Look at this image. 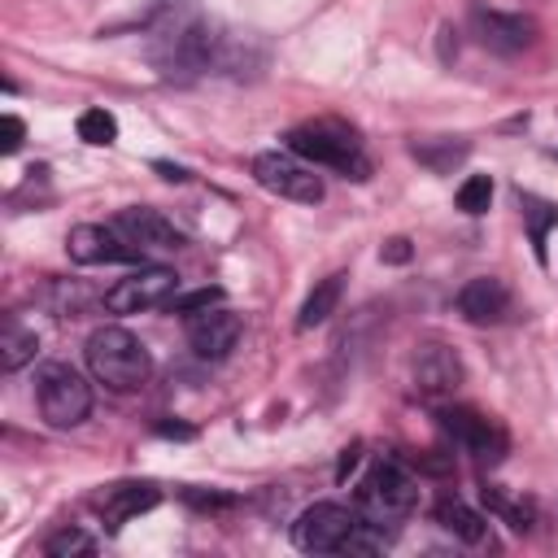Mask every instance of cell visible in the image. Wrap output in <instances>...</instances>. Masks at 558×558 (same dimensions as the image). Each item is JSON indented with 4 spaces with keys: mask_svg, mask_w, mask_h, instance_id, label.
I'll return each mask as SVG.
<instances>
[{
    "mask_svg": "<svg viewBox=\"0 0 558 558\" xmlns=\"http://www.w3.org/2000/svg\"><path fill=\"white\" fill-rule=\"evenodd\" d=\"M187 501L201 510H227L231 506V497H222V493H187Z\"/></svg>",
    "mask_w": 558,
    "mask_h": 558,
    "instance_id": "484cf974",
    "label": "cell"
},
{
    "mask_svg": "<svg viewBox=\"0 0 558 558\" xmlns=\"http://www.w3.org/2000/svg\"><path fill=\"white\" fill-rule=\"evenodd\" d=\"M353 462H357V445H353V449H344V453H340V466H336V480H344V475H349V471H353Z\"/></svg>",
    "mask_w": 558,
    "mask_h": 558,
    "instance_id": "83f0119b",
    "label": "cell"
},
{
    "mask_svg": "<svg viewBox=\"0 0 558 558\" xmlns=\"http://www.w3.org/2000/svg\"><path fill=\"white\" fill-rule=\"evenodd\" d=\"M488 201H493V179H488V174L462 179V187H458V209H462V214H484Z\"/></svg>",
    "mask_w": 558,
    "mask_h": 558,
    "instance_id": "7402d4cb",
    "label": "cell"
},
{
    "mask_svg": "<svg viewBox=\"0 0 558 558\" xmlns=\"http://www.w3.org/2000/svg\"><path fill=\"white\" fill-rule=\"evenodd\" d=\"M87 371L113 392H135L153 375V357L126 327H96L87 336Z\"/></svg>",
    "mask_w": 558,
    "mask_h": 558,
    "instance_id": "7a4b0ae2",
    "label": "cell"
},
{
    "mask_svg": "<svg viewBox=\"0 0 558 558\" xmlns=\"http://www.w3.org/2000/svg\"><path fill=\"white\" fill-rule=\"evenodd\" d=\"M157 174L170 179V183H183V179H187V170H179V166H170V161H157Z\"/></svg>",
    "mask_w": 558,
    "mask_h": 558,
    "instance_id": "4316f807",
    "label": "cell"
},
{
    "mask_svg": "<svg viewBox=\"0 0 558 558\" xmlns=\"http://www.w3.org/2000/svg\"><path fill=\"white\" fill-rule=\"evenodd\" d=\"M222 301V288H196V292H174L170 296V310L174 314H201V310H209V305H218Z\"/></svg>",
    "mask_w": 558,
    "mask_h": 558,
    "instance_id": "603a6c76",
    "label": "cell"
},
{
    "mask_svg": "<svg viewBox=\"0 0 558 558\" xmlns=\"http://www.w3.org/2000/svg\"><path fill=\"white\" fill-rule=\"evenodd\" d=\"M78 140L96 144V148H109L118 140V118L109 109H83L78 113Z\"/></svg>",
    "mask_w": 558,
    "mask_h": 558,
    "instance_id": "d6986e66",
    "label": "cell"
},
{
    "mask_svg": "<svg viewBox=\"0 0 558 558\" xmlns=\"http://www.w3.org/2000/svg\"><path fill=\"white\" fill-rule=\"evenodd\" d=\"M35 397H39V414L52 427H78L92 414V384L65 362H44L39 366Z\"/></svg>",
    "mask_w": 558,
    "mask_h": 558,
    "instance_id": "277c9868",
    "label": "cell"
},
{
    "mask_svg": "<svg viewBox=\"0 0 558 558\" xmlns=\"http://www.w3.org/2000/svg\"><path fill=\"white\" fill-rule=\"evenodd\" d=\"M174 292H179V275L174 270H166V266H140V270H131L126 279H118L105 292V305L113 314H140V310L170 305Z\"/></svg>",
    "mask_w": 558,
    "mask_h": 558,
    "instance_id": "52a82bcc",
    "label": "cell"
},
{
    "mask_svg": "<svg viewBox=\"0 0 558 558\" xmlns=\"http://www.w3.org/2000/svg\"><path fill=\"white\" fill-rule=\"evenodd\" d=\"M379 257H384V262H410V240H405V235L388 240V244L379 248Z\"/></svg>",
    "mask_w": 558,
    "mask_h": 558,
    "instance_id": "d4e9b609",
    "label": "cell"
},
{
    "mask_svg": "<svg viewBox=\"0 0 558 558\" xmlns=\"http://www.w3.org/2000/svg\"><path fill=\"white\" fill-rule=\"evenodd\" d=\"M161 501V493L153 488V484H118V488H109V497H105V523L109 527H122L126 519H135V514H144V510H153Z\"/></svg>",
    "mask_w": 558,
    "mask_h": 558,
    "instance_id": "9a60e30c",
    "label": "cell"
},
{
    "mask_svg": "<svg viewBox=\"0 0 558 558\" xmlns=\"http://www.w3.org/2000/svg\"><path fill=\"white\" fill-rule=\"evenodd\" d=\"M292 545L301 554H371L388 545V532L362 510H349L340 501H314L296 514Z\"/></svg>",
    "mask_w": 558,
    "mask_h": 558,
    "instance_id": "6da1fadb",
    "label": "cell"
},
{
    "mask_svg": "<svg viewBox=\"0 0 558 558\" xmlns=\"http://www.w3.org/2000/svg\"><path fill=\"white\" fill-rule=\"evenodd\" d=\"M44 549H48V558H74V554H96V541L78 527H61V532L48 536Z\"/></svg>",
    "mask_w": 558,
    "mask_h": 558,
    "instance_id": "44dd1931",
    "label": "cell"
},
{
    "mask_svg": "<svg viewBox=\"0 0 558 558\" xmlns=\"http://www.w3.org/2000/svg\"><path fill=\"white\" fill-rule=\"evenodd\" d=\"M418 501V488L414 480L397 466V462H371V471L362 475L357 484V510L375 523H392V519H405Z\"/></svg>",
    "mask_w": 558,
    "mask_h": 558,
    "instance_id": "5b68a950",
    "label": "cell"
},
{
    "mask_svg": "<svg viewBox=\"0 0 558 558\" xmlns=\"http://www.w3.org/2000/svg\"><path fill=\"white\" fill-rule=\"evenodd\" d=\"M22 135H26L22 118H17V113H4V118H0V148H4V153H17V148H22Z\"/></svg>",
    "mask_w": 558,
    "mask_h": 558,
    "instance_id": "cb8c5ba5",
    "label": "cell"
},
{
    "mask_svg": "<svg viewBox=\"0 0 558 558\" xmlns=\"http://www.w3.org/2000/svg\"><path fill=\"white\" fill-rule=\"evenodd\" d=\"M436 523L445 532H453L458 541H466V545H480L484 532H488V519L480 510H471L466 501H458V497H440L436 501Z\"/></svg>",
    "mask_w": 558,
    "mask_h": 558,
    "instance_id": "2e32d148",
    "label": "cell"
},
{
    "mask_svg": "<svg viewBox=\"0 0 558 558\" xmlns=\"http://www.w3.org/2000/svg\"><path fill=\"white\" fill-rule=\"evenodd\" d=\"M523 218H527V227H532V244H536V257L545 262V231H549V222H558V205H545V201H532V196H523Z\"/></svg>",
    "mask_w": 558,
    "mask_h": 558,
    "instance_id": "ffe728a7",
    "label": "cell"
},
{
    "mask_svg": "<svg viewBox=\"0 0 558 558\" xmlns=\"http://www.w3.org/2000/svg\"><path fill=\"white\" fill-rule=\"evenodd\" d=\"M244 336V318L235 310H222V305H209L201 314H187V344L196 357L205 362H222Z\"/></svg>",
    "mask_w": 558,
    "mask_h": 558,
    "instance_id": "9c48e42d",
    "label": "cell"
},
{
    "mask_svg": "<svg viewBox=\"0 0 558 558\" xmlns=\"http://www.w3.org/2000/svg\"><path fill=\"white\" fill-rule=\"evenodd\" d=\"M414 388L423 392V397H449L458 384H462V362H458V353L453 349H445V344H423L418 353H414Z\"/></svg>",
    "mask_w": 558,
    "mask_h": 558,
    "instance_id": "4fadbf2b",
    "label": "cell"
},
{
    "mask_svg": "<svg viewBox=\"0 0 558 558\" xmlns=\"http://www.w3.org/2000/svg\"><path fill=\"white\" fill-rule=\"evenodd\" d=\"M65 248H70V257L78 262V266H109V262H144V253L109 222V227H100V222H78L70 235H65Z\"/></svg>",
    "mask_w": 558,
    "mask_h": 558,
    "instance_id": "ba28073f",
    "label": "cell"
},
{
    "mask_svg": "<svg viewBox=\"0 0 558 558\" xmlns=\"http://www.w3.org/2000/svg\"><path fill=\"white\" fill-rule=\"evenodd\" d=\"M471 31L475 39L488 48V52H501V57H514L532 44V22L519 17V13H501V9H471Z\"/></svg>",
    "mask_w": 558,
    "mask_h": 558,
    "instance_id": "7c38bea8",
    "label": "cell"
},
{
    "mask_svg": "<svg viewBox=\"0 0 558 558\" xmlns=\"http://www.w3.org/2000/svg\"><path fill=\"white\" fill-rule=\"evenodd\" d=\"M340 296H344V275H327V279H318V283L310 288V296H305L301 314H296V327H301V331H310V327L327 323V318L336 314Z\"/></svg>",
    "mask_w": 558,
    "mask_h": 558,
    "instance_id": "e0dca14e",
    "label": "cell"
},
{
    "mask_svg": "<svg viewBox=\"0 0 558 558\" xmlns=\"http://www.w3.org/2000/svg\"><path fill=\"white\" fill-rule=\"evenodd\" d=\"M253 179L266 187V192H275V196H283V201H296V205H318L323 201V179L292 153H257L253 157Z\"/></svg>",
    "mask_w": 558,
    "mask_h": 558,
    "instance_id": "8992f818",
    "label": "cell"
},
{
    "mask_svg": "<svg viewBox=\"0 0 558 558\" xmlns=\"http://www.w3.org/2000/svg\"><path fill=\"white\" fill-rule=\"evenodd\" d=\"M506 305H510V292H506V283L493 279V275H475V279H466L462 292H458V314H462L466 323H497V318L506 314Z\"/></svg>",
    "mask_w": 558,
    "mask_h": 558,
    "instance_id": "5bb4252c",
    "label": "cell"
},
{
    "mask_svg": "<svg viewBox=\"0 0 558 558\" xmlns=\"http://www.w3.org/2000/svg\"><path fill=\"white\" fill-rule=\"evenodd\" d=\"M288 148H292L301 161L340 170L344 179H366V174H371V161H366L362 144H357L353 131L340 126V122H305V126H296V131H288Z\"/></svg>",
    "mask_w": 558,
    "mask_h": 558,
    "instance_id": "3957f363",
    "label": "cell"
},
{
    "mask_svg": "<svg viewBox=\"0 0 558 558\" xmlns=\"http://www.w3.org/2000/svg\"><path fill=\"white\" fill-rule=\"evenodd\" d=\"M440 427L466 449L475 453L480 462H497L506 453V432L488 418V414H475V410H462V405H445L440 410Z\"/></svg>",
    "mask_w": 558,
    "mask_h": 558,
    "instance_id": "30bf717a",
    "label": "cell"
},
{
    "mask_svg": "<svg viewBox=\"0 0 558 558\" xmlns=\"http://www.w3.org/2000/svg\"><path fill=\"white\" fill-rule=\"evenodd\" d=\"M113 227H118L144 257H148V253H174V248H183V231H179L166 214H157V209H148V205L118 209Z\"/></svg>",
    "mask_w": 558,
    "mask_h": 558,
    "instance_id": "8fae6325",
    "label": "cell"
},
{
    "mask_svg": "<svg viewBox=\"0 0 558 558\" xmlns=\"http://www.w3.org/2000/svg\"><path fill=\"white\" fill-rule=\"evenodd\" d=\"M35 353H39L35 327H22L17 318H9L4 331H0V366H4V371H17V366H26Z\"/></svg>",
    "mask_w": 558,
    "mask_h": 558,
    "instance_id": "ac0fdd59",
    "label": "cell"
}]
</instances>
